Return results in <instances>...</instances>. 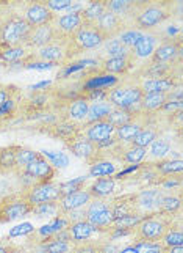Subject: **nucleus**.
Listing matches in <instances>:
<instances>
[{"label":"nucleus","mask_w":183,"mask_h":253,"mask_svg":"<svg viewBox=\"0 0 183 253\" xmlns=\"http://www.w3.org/2000/svg\"><path fill=\"white\" fill-rule=\"evenodd\" d=\"M105 8L107 11L124 17L130 25V21H132L133 13L136 10V2H132V0H111V2H105Z\"/></svg>","instance_id":"obj_33"},{"label":"nucleus","mask_w":183,"mask_h":253,"mask_svg":"<svg viewBox=\"0 0 183 253\" xmlns=\"http://www.w3.org/2000/svg\"><path fill=\"white\" fill-rule=\"evenodd\" d=\"M158 135H160V130L156 129V126H152V125L147 123L132 140V145L139 146V148H146L147 150V146H149Z\"/></svg>","instance_id":"obj_41"},{"label":"nucleus","mask_w":183,"mask_h":253,"mask_svg":"<svg viewBox=\"0 0 183 253\" xmlns=\"http://www.w3.org/2000/svg\"><path fill=\"white\" fill-rule=\"evenodd\" d=\"M90 202H91V195L88 194V190L82 189V190H77V192H72V194L61 197L58 200V208H60V212L64 215L71 211H75V209L85 208Z\"/></svg>","instance_id":"obj_23"},{"label":"nucleus","mask_w":183,"mask_h":253,"mask_svg":"<svg viewBox=\"0 0 183 253\" xmlns=\"http://www.w3.org/2000/svg\"><path fill=\"white\" fill-rule=\"evenodd\" d=\"M111 104L107 99H99V101H91L90 102V109H88V115L83 125H90L94 121H100V120H107L108 115L113 112Z\"/></svg>","instance_id":"obj_31"},{"label":"nucleus","mask_w":183,"mask_h":253,"mask_svg":"<svg viewBox=\"0 0 183 253\" xmlns=\"http://www.w3.org/2000/svg\"><path fill=\"white\" fill-rule=\"evenodd\" d=\"M182 58V40L177 38H161V42L156 46L152 57L147 60L151 63L176 65Z\"/></svg>","instance_id":"obj_9"},{"label":"nucleus","mask_w":183,"mask_h":253,"mask_svg":"<svg viewBox=\"0 0 183 253\" xmlns=\"http://www.w3.org/2000/svg\"><path fill=\"white\" fill-rule=\"evenodd\" d=\"M90 179V176H80L75 178L72 181H66V182H60V194L61 197H64L67 194H72V192L86 189V181Z\"/></svg>","instance_id":"obj_49"},{"label":"nucleus","mask_w":183,"mask_h":253,"mask_svg":"<svg viewBox=\"0 0 183 253\" xmlns=\"http://www.w3.org/2000/svg\"><path fill=\"white\" fill-rule=\"evenodd\" d=\"M141 35H143V32H139V30L133 29L132 25H130V27H127V29H124V30L121 32V35L118 37V40H119L125 47L132 49V47L136 44V41H138L139 38H141Z\"/></svg>","instance_id":"obj_50"},{"label":"nucleus","mask_w":183,"mask_h":253,"mask_svg":"<svg viewBox=\"0 0 183 253\" xmlns=\"http://www.w3.org/2000/svg\"><path fill=\"white\" fill-rule=\"evenodd\" d=\"M153 170L160 174V176H172V174H180L183 170V161L182 159H161L156 162H151Z\"/></svg>","instance_id":"obj_37"},{"label":"nucleus","mask_w":183,"mask_h":253,"mask_svg":"<svg viewBox=\"0 0 183 253\" xmlns=\"http://www.w3.org/2000/svg\"><path fill=\"white\" fill-rule=\"evenodd\" d=\"M143 93H164L168 94L182 86V77H163V79L139 81Z\"/></svg>","instance_id":"obj_22"},{"label":"nucleus","mask_w":183,"mask_h":253,"mask_svg":"<svg viewBox=\"0 0 183 253\" xmlns=\"http://www.w3.org/2000/svg\"><path fill=\"white\" fill-rule=\"evenodd\" d=\"M143 98V90L139 79H125L111 86L107 93V101L115 109H133L139 106Z\"/></svg>","instance_id":"obj_3"},{"label":"nucleus","mask_w":183,"mask_h":253,"mask_svg":"<svg viewBox=\"0 0 183 253\" xmlns=\"http://www.w3.org/2000/svg\"><path fill=\"white\" fill-rule=\"evenodd\" d=\"M71 253H99V247H97V242L90 239L83 244H77V246L72 247Z\"/></svg>","instance_id":"obj_52"},{"label":"nucleus","mask_w":183,"mask_h":253,"mask_svg":"<svg viewBox=\"0 0 183 253\" xmlns=\"http://www.w3.org/2000/svg\"><path fill=\"white\" fill-rule=\"evenodd\" d=\"M166 194L160 187H146L138 192H132V203L138 214L151 215L158 212V205L163 195Z\"/></svg>","instance_id":"obj_8"},{"label":"nucleus","mask_w":183,"mask_h":253,"mask_svg":"<svg viewBox=\"0 0 183 253\" xmlns=\"http://www.w3.org/2000/svg\"><path fill=\"white\" fill-rule=\"evenodd\" d=\"M86 190H88L91 198H97V200L113 198L118 194V179H115L113 176L95 178L91 184L86 187Z\"/></svg>","instance_id":"obj_21"},{"label":"nucleus","mask_w":183,"mask_h":253,"mask_svg":"<svg viewBox=\"0 0 183 253\" xmlns=\"http://www.w3.org/2000/svg\"><path fill=\"white\" fill-rule=\"evenodd\" d=\"M33 212V205L25 197L24 190H16L0 198V225L19 220Z\"/></svg>","instance_id":"obj_5"},{"label":"nucleus","mask_w":183,"mask_h":253,"mask_svg":"<svg viewBox=\"0 0 183 253\" xmlns=\"http://www.w3.org/2000/svg\"><path fill=\"white\" fill-rule=\"evenodd\" d=\"M168 101V94L164 93H143V98L139 101V107L144 113L160 112L164 102Z\"/></svg>","instance_id":"obj_34"},{"label":"nucleus","mask_w":183,"mask_h":253,"mask_svg":"<svg viewBox=\"0 0 183 253\" xmlns=\"http://www.w3.org/2000/svg\"><path fill=\"white\" fill-rule=\"evenodd\" d=\"M21 94L22 91L19 90V86L11 85V84H0V107H2L6 101H10Z\"/></svg>","instance_id":"obj_51"},{"label":"nucleus","mask_w":183,"mask_h":253,"mask_svg":"<svg viewBox=\"0 0 183 253\" xmlns=\"http://www.w3.org/2000/svg\"><path fill=\"white\" fill-rule=\"evenodd\" d=\"M161 42V35L152 30V32H143L141 38L136 41V44L130 49V60H132V65L135 62H147L152 54L155 52L156 46Z\"/></svg>","instance_id":"obj_11"},{"label":"nucleus","mask_w":183,"mask_h":253,"mask_svg":"<svg viewBox=\"0 0 183 253\" xmlns=\"http://www.w3.org/2000/svg\"><path fill=\"white\" fill-rule=\"evenodd\" d=\"M69 236H71V244L72 246H77V244H83L86 241L92 239L94 234H99V230L95 228L94 225H91L86 220H80L69 225Z\"/></svg>","instance_id":"obj_26"},{"label":"nucleus","mask_w":183,"mask_h":253,"mask_svg":"<svg viewBox=\"0 0 183 253\" xmlns=\"http://www.w3.org/2000/svg\"><path fill=\"white\" fill-rule=\"evenodd\" d=\"M90 164V171H88V176L90 178H108V176H115L118 173V167L119 165L111 161L110 158H107L100 150L97 153V156L88 162Z\"/></svg>","instance_id":"obj_20"},{"label":"nucleus","mask_w":183,"mask_h":253,"mask_svg":"<svg viewBox=\"0 0 183 253\" xmlns=\"http://www.w3.org/2000/svg\"><path fill=\"white\" fill-rule=\"evenodd\" d=\"M54 25L57 29L58 37L63 40H67V38H71L78 29H82L83 19H82L80 11H71V13L60 14V16L57 14Z\"/></svg>","instance_id":"obj_18"},{"label":"nucleus","mask_w":183,"mask_h":253,"mask_svg":"<svg viewBox=\"0 0 183 253\" xmlns=\"http://www.w3.org/2000/svg\"><path fill=\"white\" fill-rule=\"evenodd\" d=\"M139 112H141V110H139ZM139 112H138V117L133 121H130V123H127L124 126L116 127V130H115V138L118 140V143H121V145L132 143V140L138 135L139 130H141L147 125L144 115H139Z\"/></svg>","instance_id":"obj_25"},{"label":"nucleus","mask_w":183,"mask_h":253,"mask_svg":"<svg viewBox=\"0 0 183 253\" xmlns=\"http://www.w3.org/2000/svg\"><path fill=\"white\" fill-rule=\"evenodd\" d=\"M115 130H116V127L110 125L107 120H100V121H94V123H90V125H83L82 135L86 137L91 143L97 146L102 142H105L107 138L115 135Z\"/></svg>","instance_id":"obj_19"},{"label":"nucleus","mask_w":183,"mask_h":253,"mask_svg":"<svg viewBox=\"0 0 183 253\" xmlns=\"http://www.w3.org/2000/svg\"><path fill=\"white\" fill-rule=\"evenodd\" d=\"M132 246L136 253H164L166 249L161 242L156 241H146V239H133L128 242Z\"/></svg>","instance_id":"obj_42"},{"label":"nucleus","mask_w":183,"mask_h":253,"mask_svg":"<svg viewBox=\"0 0 183 253\" xmlns=\"http://www.w3.org/2000/svg\"><path fill=\"white\" fill-rule=\"evenodd\" d=\"M94 27L97 29V32L102 35L103 40L108 41V40L118 38L121 35V32L127 27H130V25L124 17H121V16L111 13V11H105L100 16V19L95 22Z\"/></svg>","instance_id":"obj_13"},{"label":"nucleus","mask_w":183,"mask_h":253,"mask_svg":"<svg viewBox=\"0 0 183 253\" xmlns=\"http://www.w3.org/2000/svg\"><path fill=\"white\" fill-rule=\"evenodd\" d=\"M105 40L102 38V35L97 32L94 25L83 24L82 29H78L71 38L67 40L66 50H67V58L69 62L74 60V57L83 54L88 50H95L103 46Z\"/></svg>","instance_id":"obj_4"},{"label":"nucleus","mask_w":183,"mask_h":253,"mask_svg":"<svg viewBox=\"0 0 183 253\" xmlns=\"http://www.w3.org/2000/svg\"><path fill=\"white\" fill-rule=\"evenodd\" d=\"M33 215H36L38 219H44V217H58L61 215L60 212V208H58V202H49V203H41V205H36L33 206Z\"/></svg>","instance_id":"obj_46"},{"label":"nucleus","mask_w":183,"mask_h":253,"mask_svg":"<svg viewBox=\"0 0 183 253\" xmlns=\"http://www.w3.org/2000/svg\"><path fill=\"white\" fill-rule=\"evenodd\" d=\"M107 11L105 8V2H91L88 3L85 8H82V19H83V24H88V25H95L100 19V16Z\"/></svg>","instance_id":"obj_38"},{"label":"nucleus","mask_w":183,"mask_h":253,"mask_svg":"<svg viewBox=\"0 0 183 253\" xmlns=\"http://www.w3.org/2000/svg\"><path fill=\"white\" fill-rule=\"evenodd\" d=\"M58 40H63L58 37L57 29L54 24H46V25H39V27H33L30 32V37L25 42V47L29 50H39L42 47H46L52 42H55Z\"/></svg>","instance_id":"obj_15"},{"label":"nucleus","mask_w":183,"mask_h":253,"mask_svg":"<svg viewBox=\"0 0 183 253\" xmlns=\"http://www.w3.org/2000/svg\"><path fill=\"white\" fill-rule=\"evenodd\" d=\"M161 244L164 246V249L183 246V228H182V217L180 215L172 222V225L169 226V230L163 236Z\"/></svg>","instance_id":"obj_35"},{"label":"nucleus","mask_w":183,"mask_h":253,"mask_svg":"<svg viewBox=\"0 0 183 253\" xmlns=\"http://www.w3.org/2000/svg\"><path fill=\"white\" fill-rule=\"evenodd\" d=\"M38 156H39V151H34V150H31V148L19 145V146H17V151H16V171H19L24 167H27V165L31 161L36 159Z\"/></svg>","instance_id":"obj_44"},{"label":"nucleus","mask_w":183,"mask_h":253,"mask_svg":"<svg viewBox=\"0 0 183 253\" xmlns=\"http://www.w3.org/2000/svg\"><path fill=\"white\" fill-rule=\"evenodd\" d=\"M22 247L16 246L13 241H3L0 239V253H22Z\"/></svg>","instance_id":"obj_55"},{"label":"nucleus","mask_w":183,"mask_h":253,"mask_svg":"<svg viewBox=\"0 0 183 253\" xmlns=\"http://www.w3.org/2000/svg\"><path fill=\"white\" fill-rule=\"evenodd\" d=\"M46 5H47V8L50 11L58 13V11L69 10V8L74 5V2H72V0H47Z\"/></svg>","instance_id":"obj_53"},{"label":"nucleus","mask_w":183,"mask_h":253,"mask_svg":"<svg viewBox=\"0 0 183 253\" xmlns=\"http://www.w3.org/2000/svg\"><path fill=\"white\" fill-rule=\"evenodd\" d=\"M64 215L67 217L69 223H75V222L85 220V211H83V208L82 209H75V211H71V212H67Z\"/></svg>","instance_id":"obj_56"},{"label":"nucleus","mask_w":183,"mask_h":253,"mask_svg":"<svg viewBox=\"0 0 183 253\" xmlns=\"http://www.w3.org/2000/svg\"><path fill=\"white\" fill-rule=\"evenodd\" d=\"M31 29L22 14H6L0 19V42L5 46H25Z\"/></svg>","instance_id":"obj_2"},{"label":"nucleus","mask_w":183,"mask_h":253,"mask_svg":"<svg viewBox=\"0 0 183 253\" xmlns=\"http://www.w3.org/2000/svg\"><path fill=\"white\" fill-rule=\"evenodd\" d=\"M177 217H169V215H164L160 212L147 215L146 219L135 228L133 239H146V241L161 242L163 236L166 234L169 226L172 225V222L176 220Z\"/></svg>","instance_id":"obj_6"},{"label":"nucleus","mask_w":183,"mask_h":253,"mask_svg":"<svg viewBox=\"0 0 183 253\" xmlns=\"http://www.w3.org/2000/svg\"><path fill=\"white\" fill-rule=\"evenodd\" d=\"M133 65H132L130 57H127V58H105L100 65V73L116 77L119 74H127V71Z\"/></svg>","instance_id":"obj_32"},{"label":"nucleus","mask_w":183,"mask_h":253,"mask_svg":"<svg viewBox=\"0 0 183 253\" xmlns=\"http://www.w3.org/2000/svg\"><path fill=\"white\" fill-rule=\"evenodd\" d=\"M34 233V226L31 223H22L19 226H16L10 231L8 238H17V236H25V234H31Z\"/></svg>","instance_id":"obj_54"},{"label":"nucleus","mask_w":183,"mask_h":253,"mask_svg":"<svg viewBox=\"0 0 183 253\" xmlns=\"http://www.w3.org/2000/svg\"><path fill=\"white\" fill-rule=\"evenodd\" d=\"M83 211H85V220L94 225L99 230V234L108 231L113 220H115L111 212L110 198L108 200L91 198V202L83 208Z\"/></svg>","instance_id":"obj_7"},{"label":"nucleus","mask_w":183,"mask_h":253,"mask_svg":"<svg viewBox=\"0 0 183 253\" xmlns=\"http://www.w3.org/2000/svg\"><path fill=\"white\" fill-rule=\"evenodd\" d=\"M44 158L50 162V165L54 167L55 170L60 169H66L69 165V156L66 153H58V151H47V150H42L39 151Z\"/></svg>","instance_id":"obj_47"},{"label":"nucleus","mask_w":183,"mask_h":253,"mask_svg":"<svg viewBox=\"0 0 183 253\" xmlns=\"http://www.w3.org/2000/svg\"><path fill=\"white\" fill-rule=\"evenodd\" d=\"M180 211H182V192H166L158 205V212L169 217H177L180 215Z\"/></svg>","instance_id":"obj_29"},{"label":"nucleus","mask_w":183,"mask_h":253,"mask_svg":"<svg viewBox=\"0 0 183 253\" xmlns=\"http://www.w3.org/2000/svg\"><path fill=\"white\" fill-rule=\"evenodd\" d=\"M25 197L29 202L36 206L41 203H49V202H58L61 198L60 194V182L50 181V182H34L30 187L22 189Z\"/></svg>","instance_id":"obj_10"},{"label":"nucleus","mask_w":183,"mask_h":253,"mask_svg":"<svg viewBox=\"0 0 183 253\" xmlns=\"http://www.w3.org/2000/svg\"><path fill=\"white\" fill-rule=\"evenodd\" d=\"M146 217L147 215L138 214V212L122 215V217H118V219L113 220L111 228H136V226L141 223L146 219Z\"/></svg>","instance_id":"obj_45"},{"label":"nucleus","mask_w":183,"mask_h":253,"mask_svg":"<svg viewBox=\"0 0 183 253\" xmlns=\"http://www.w3.org/2000/svg\"><path fill=\"white\" fill-rule=\"evenodd\" d=\"M69 225H71V223H69L67 217L61 214L58 217H54L50 223L44 225L38 231H34V236H36V238H50V236H55L57 233L63 231V230H67Z\"/></svg>","instance_id":"obj_36"},{"label":"nucleus","mask_w":183,"mask_h":253,"mask_svg":"<svg viewBox=\"0 0 183 253\" xmlns=\"http://www.w3.org/2000/svg\"><path fill=\"white\" fill-rule=\"evenodd\" d=\"M182 173L180 174H172V176H163L160 178L156 187H160L164 192H182Z\"/></svg>","instance_id":"obj_48"},{"label":"nucleus","mask_w":183,"mask_h":253,"mask_svg":"<svg viewBox=\"0 0 183 253\" xmlns=\"http://www.w3.org/2000/svg\"><path fill=\"white\" fill-rule=\"evenodd\" d=\"M164 253H183V246H179V247H169L166 249Z\"/></svg>","instance_id":"obj_57"},{"label":"nucleus","mask_w":183,"mask_h":253,"mask_svg":"<svg viewBox=\"0 0 183 253\" xmlns=\"http://www.w3.org/2000/svg\"><path fill=\"white\" fill-rule=\"evenodd\" d=\"M42 132H46L47 135L54 137V138H60L64 143L74 140L78 135H82L83 132V125L82 123H75V121H71L67 118H61L57 123L47 126V129H44Z\"/></svg>","instance_id":"obj_16"},{"label":"nucleus","mask_w":183,"mask_h":253,"mask_svg":"<svg viewBox=\"0 0 183 253\" xmlns=\"http://www.w3.org/2000/svg\"><path fill=\"white\" fill-rule=\"evenodd\" d=\"M16 173H24L25 176H29L33 184L34 182H50L57 178V170L52 167L50 162L39 153V156L34 161H31L27 167Z\"/></svg>","instance_id":"obj_12"},{"label":"nucleus","mask_w":183,"mask_h":253,"mask_svg":"<svg viewBox=\"0 0 183 253\" xmlns=\"http://www.w3.org/2000/svg\"><path fill=\"white\" fill-rule=\"evenodd\" d=\"M24 19L30 24V27H39V25L46 24H54L57 14L54 11H50L46 2H31L25 6L24 10Z\"/></svg>","instance_id":"obj_17"},{"label":"nucleus","mask_w":183,"mask_h":253,"mask_svg":"<svg viewBox=\"0 0 183 253\" xmlns=\"http://www.w3.org/2000/svg\"><path fill=\"white\" fill-rule=\"evenodd\" d=\"M171 150H172V143H171L169 138L158 135L149 146H147L146 161L147 162H156V161L166 159L171 153Z\"/></svg>","instance_id":"obj_27"},{"label":"nucleus","mask_w":183,"mask_h":253,"mask_svg":"<svg viewBox=\"0 0 183 253\" xmlns=\"http://www.w3.org/2000/svg\"><path fill=\"white\" fill-rule=\"evenodd\" d=\"M30 54L25 46H5L0 42V62L6 65H21Z\"/></svg>","instance_id":"obj_28"},{"label":"nucleus","mask_w":183,"mask_h":253,"mask_svg":"<svg viewBox=\"0 0 183 253\" xmlns=\"http://www.w3.org/2000/svg\"><path fill=\"white\" fill-rule=\"evenodd\" d=\"M67 40H58L39 50H34V54H31V57L34 60H39V62H46L52 65H67L69 63L67 50H66Z\"/></svg>","instance_id":"obj_14"},{"label":"nucleus","mask_w":183,"mask_h":253,"mask_svg":"<svg viewBox=\"0 0 183 253\" xmlns=\"http://www.w3.org/2000/svg\"><path fill=\"white\" fill-rule=\"evenodd\" d=\"M22 253H39V252H38V250H36V249H30V250H29V252H25V250H24V252H22Z\"/></svg>","instance_id":"obj_58"},{"label":"nucleus","mask_w":183,"mask_h":253,"mask_svg":"<svg viewBox=\"0 0 183 253\" xmlns=\"http://www.w3.org/2000/svg\"><path fill=\"white\" fill-rule=\"evenodd\" d=\"M64 145L74 156H77V158H80V159H85L86 162H91L99 153V148L94 143H91L88 138L83 135H78L77 138H74V140L67 142Z\"/></svg>","instance_id":"obj_24"},{"label":"nucleus","mask_w":183,"mask_h":253,"mask_svg":"<svg viewBox=\"0 0 183 253\" xmlns=\"http://www.w3.org/2000/svg\"><path fill=\"white\" fill-rule=\"evenodd\" d=\"M88 109H90V101L82 96V98L74 99L67 104L66 112H64V118L75 121V123H85L86 115H88Z\"/></svg>","instance_id":"obj_30"},{"label":"nucleus","mask_w":183,"mask_h":253,"mask_svg":"<svg viewBox=\"0 0 183 253\" xmlns=\"http://www.w3.org/2000/svg\"><path fill=\"white\" fill-rule=\"evenodd\" d=\"M136 117H138V112H135V107L133 109H113L107 121L115 127H119V126L130 123V121H133Z\"/></svg>","instance_id":"obj_40"},{"label":"nucleus","mask_w":183,"mask_h":253,"mask_svg":"<svg viewBox=\"0 0 183 253\" xmlns=\"http://www.w3.org/2000/svg\"><path fill=\"white\" fill-rule=\"evenodd\" d=\"M19 110L22 112V94L6 101L3 106L0 107V126L6 125L8 121H11Z\"/></svg>","instance_id":"obj_39"},{"label":"nucleus","mask_w":183,"mask_h":253,"mask_svg":"<svg viewBox=\"0 0 183 253\" xmlns=\"http://www.w3.org/2000/svg\"><path fill=\"white\" fill-rule=\"evenodd\" d=\"M174 14V5L169 2H136L130 25L139 32L156 30Z\"/></svg>","instance_id":"obj_1"},{"label":"nucleus","mask_w":183,"mask_h":253,"mask_svg":"<svg viewBox=\"0 0 183 253\" xmlns=\"http://www.w3.org/2000/svg\"><path fill=\"white\" fill-rule=\"evenodd\" d=\"M103 49H105V52H107V58H127V57H130V49L122 44L118 38L108 40V41L103 42Z\"/></svg>","instance_id":"obj_43"}]
</instances>
